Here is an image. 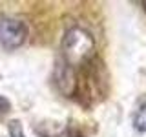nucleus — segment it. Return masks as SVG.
<instances>
[{"instance_id":"obj_1","label":"nucleus","mask_w":146,"mask_h":137,"mask_svg":"<svg viewBox=\"0 0 146 137\" xmlns=\"http://www.w3.org/2000/svg\"><path fill=\"white\" fill-rule=\"evenodd\" d=\"M60 49H62V61L68 66L71 68L82 66L95 55V40L90 31L75 26L64 33Z\"/></svg>"},{"instance_id":"obj_2","label":"nucleus","mask_w":146,"mask_h":137,"mask_svg":"<svg viewBox=\"0 0 146 137\" xmlns=\"http://www.w3.org/2000/svg\"><path fill=\"white\" fill-rule=\"evenodd\" d=\"M27 39V26L18 18H0V46L6 49H17Z\"/></svg>"},{"instance_id":"obj_3","label":"nucleus","mask_w":146,"mask_h":137,"mask_svg":"<svg viewBox=\"0 0 146 137\" xmlns=\"http://www.w3.org/2000/svg\"><path fill=\"white\" fill-rule=\"evenodd\" d=\"M53 82L57 86V90L60 91L62 95L66 97H71L75 93V88H77V77H75V71H73L71 66H68L66 62L62 61H57V66L53 70Z\"/></svg>"},{"instance_id":"obj_4","label":"nucleus","mask_w":146,"mask_h":137,"mask_svg":"<svg viewBox=\"0 0 146 137\" xmlns=\"http://www.w3.org/2000/svg\"><path fill=\"white\" fill-rule=\"evenodd\" d=\"M133 126L137 132L141 134H146V95L139 99V104L135 108V113H133Z\"/></svg>"},{"instance_id":"obj_5","label":"nucleus","mask_w":146,"mask_h":137,"mask_svg":"<svg viewBox=\"0 0 146 137\" xmlns=\"http://www.w3.org/2000/svg\"><path fill=\"white\" fill-rule=\"evenodd\" d=\"M7 132H9V137H26L24 128H22L20 121H17V119L9 121V124H7Z\"/></svg>"},{"instance_id":"obj_6","label":"nucleus","mask_w":146,"mask_h":137,"mask_svg":"<svg viewBox=\"0 0 146 137\" xmlns=\"http://www.w3.org/2000/svg\"><path fill=\"white\" fill-rule=\"evenodd\" d=\"M11 108V104H9V100L6 99V97H2L0 95V117L4 115V113H7V110Z\"/></svg>"},{"instance_id":"obj_7","label":"nucleus","mask_w":146,"mask_h":137,"mask_svg":"<svg viewBox=\"0 0 146 137\" xmlns=\"http://www.w3.org/2000/svg\"><path fill=\"white\" fill-rule=\"evenodd\" d=\"M77 137H80V135H77Z\"/></svg>"}]
</instances>
